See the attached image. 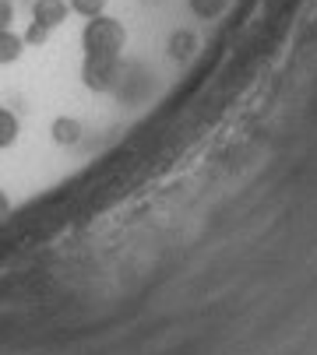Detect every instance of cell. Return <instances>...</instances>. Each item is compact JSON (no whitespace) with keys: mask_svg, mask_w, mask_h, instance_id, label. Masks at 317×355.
I'll use <instances>...</instances> for the list:
<instances>
[{"mask_svg":"<svg viewBox=\"0 0 317 355\" xmlns=\"http://www.w3.org/2000/svg\"><path fill=\"white\" fill-rule=\"evenodd\" d=\"M49 35H53V32H49L46 25H35V21H29V28L22 32L25 46H46V42H49Z\"/></svg>","mask_w":317,"mask_h":355,"instance_id":"obj_10","label":"cell"},{"mask_svg":"<svg viewBox=\"0 0 317 355\" xmlns=\"http://www.w3.org/2000/svg\"><path fill=\"white\" fill-rule=\"evenodd\" d=\"M81 134H85V123L78 116H57L49 123V137H53V144H60V148H74L81 141Z\"/></svg>","mask_w":317,"mask_h":355,"instance_id":"obj_4","label":"cell"},{"mask_svg":"<svg viewBox=\"0 0 317 355\" xmlns=\"http://www.w3.org/2000/svg\"><path fill=\"white\" fill-rule=\"evenodd\" d=\"M8 215H11V197H8L4 190H0V222H4Z\"/></svg>","mask_w":317,"mask_h":355,"instance_id":"obj_12","label":"cell"},{"mask_svg":"<svg viewBox=\"0 0 317 355\" xmlns=\"http://www.w3.org/2000/svg\"><path fill=\"white\" fill-rule=\"evenodd\" d=\"M15 25V0H0V28Z\"/></svg>","mask_w":317,"mask_h":355,"instance_id":"obj_11","label":"cell"},{"mask_svg":"<svg viewBox=\"0 0 317 355\" xmlns=\"http://www.w3.org/2000/svg\"><path fill=\"white\" fill-rule=\"evenodd\" d=\"M18 134H22V123H18V116H15L11 110H4V106H0V151H8V148L18 141Z\"/></svg>","mask_w":317,"mask_h":355,"instance_id":"obj_6","label":"cell"},{"mask_svg":"<svg viewBox=\"0 0 317 355\" xmlns=\"http://www.w3.org/2000/svg\"><path fill=\"white\" fill-rule=\"evenodd\" d=\"M120 81V57H85L81 60V85L88 92H113Z\"/></svg>","mask_w":317,"mask_h":355,"instance_id":"obj_2","label":"cell"},{"mask_svg":"<svg viewBox=\"0 0 317 355\" xmlns=\"http://www.w3.org/2000/svg\"><path fill=\"white\" fill-rule=\"evenodd\" d=\"M194 49H197V39H194V32H173V39H170V57L173 60H187V57H194Z\"/></svg>","mask_w":317,"mask_h":355,"instance_id":"obj_7","label":"cell"},{"mask_svg":"<svg viewBox=\"0 0 317 355\" xmlns=\"http://www.w3.org/2000/svg\"><path fill=\"white\" fill-rule=\"evenodd\" d=\"M187 4L197 18H219L229 8V0H187Z\"/></svg>","mask_w":317,"mask_h":355,"instance_id":"obj_8","label":"cell"},{"mask_svg":"<svg viewBox=\"0 0 317 355\" xmlns=\"http://www.w3.org/2000/svg\"><path fill=\"white\" fill-rule=\"evenodd\" d=\"M25 39H22V32H15V28H0V67H11V64H18L22 57H25Z\"/></svg>","mask_w":317,"mask_h":355,"instance_id":"obj_5","label":"cell"},{"mask_svg":"<svg viewBox=\"0 0 317 355\" xmlns=\"http://www.w3.org/2000/svg\"><path fill=\"white\" fill-rule=\"evenodd\" d=\"M127 46V28L113 15H95L81 28V49L85 57H120Z\"/></svg>","mask_w":317,"mask_h":355,"instance_id":"obj_1","label":"cell"},{"mask_svg":"<svg viewBox=\"0 0 317 355\" xmlns=\"http://www.w3.org/2000/svg\"><path fill=\"white\" fill-rule=\"evenodd\" d=\"M67 8H71V15L88 21L95 15H106V0H67Z\"/></svg>","mask_w":317,"mask_h":355,"instance_id":"obj_9","label":"cell"},{"mask_svg":"<svg viewBox=\"0 0 317 355\" xmlns=\"http://www.w3.org/2000/svg\"><path fill=\"white\" fill-rule=\"evenodd\" d=\"M67 18H71L67 0H32V21L35 25H46L53 32V28H60Z\"/></svg>","mask_w":317,"mask_h":355,"instance_id":"obj_3","label":"cell"}]
</instances>
